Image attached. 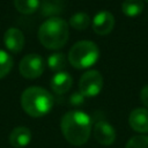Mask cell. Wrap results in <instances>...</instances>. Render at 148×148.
Segmentation results:
<instances>
[{"label":"cell","mask_w":148,"mask_h":148,"mask_svg":"<svg viewBox=\"0 0 148 148\" xmlns=\"http://www.w3.org/2000/svg\"><path fill=\"white\" fill-rule=\"evenodd\" d=\"M64 138L74 146L84 145L91 132L90 117L80 110H73L65 113L60 123Z\"/></svg>","instance_id":"6da1fadb"},{"label":"cell","mask_w":148,"mask_h":148,"mask_svg":"<svg viewBox=\"0 0 148 148\" xmlns=\"http://www.w3.org/2000/svg\"><path fill=\"white\" fill-rule=\"evenodd\" d=\"M68 23L60 17H50L38 29V39L43 46L50 50L61 49L68 40Z\"/></svg>","instance_id":"7a4b0ae2"},{"label":"cell","mask_w":148,"mask_h":148,"mask_svg":"<svg viewBox=\"0 0 148 148\" xmlns=\"http://www.w3.org/2000/svg\"><path fill=\"white\" fill-rule=\"evenodd\" d=\"M53 103L54 98L52 94L42 87H29L21 96V105L31 117H43L47 114Z\"/></svg>","instance_id":"3957f363"},{"label":"cell","mask_w":148,"mask_h":148,"mask_svg":"<svg viewBox=\"0 0 148 148\" xmlns=\"http://www.w3.org/2000/svg\"><path fill=\"white\" fill-rule=\"evenodd\" d=\"M99 49L91 40H79L68 52V61L76 69L89 68L97 62Z\"/></svg>","instance_id":"277c9868"},{"label":"cell","mask_w":148,"mask_h":148,"mask_svg":"<svg viewBox=\"0 0 148 148\" xmlns=\"http://www.w3.org/2000/svg\"><path fill=\"white\" fill-rule=\"evenodd\" d=\"M103 88V76L98 71L89 69L82 74L79 81V90L84 97L97 96Z\"/></svg>","instance_id":"5b68a950"},{"label":"cell","mask_w":148,"mask_h":148,"mask_svg":"<svg viewBox=\"0 0 148 148\" xmlns=\"http://www.w3.org/2000/svg\"><path fill=\"white\" fill-rule=\"evenodd\" d=\"M18 69L23 77L34 80L43 74L45 69V61L39 54L30 53L22 58L18 65Z\"/></svg>","instance_id":"8992f818"},{"label":"cell","mask_w":148,"mask_h":148,"mask_svg":"<svg viewBox=\"0 0 148 148\" xmlns=\"http://www.w3.org/2000/svg\"><path fill=\"white\" fill-rule=\"evenodd\" d=\"M91 24L97 35H109L114 27V16L108 10H101L94 16Z\"/></svg>","instance_id":"52a82bcc"},{"label":"cell","mask_w":148,"mask_h":148,"mask_svg":"<svg viewBox=\"0 0 148 148\" xmlns=\"http://www.w3.org/2000/svg\"><path fill=\"white\" fill-rule=\"evenodd\" d=\"M92 132H94V136L97 140V142L103 146H110L116 140V130L110 123L105 120L97 121L94 125Z\"/></svg>","instance_id":"ba28073f"},{"label":"cell","mask_w":148,"mask_h":148,"mask_svg":"<svg viewBox=\"0 0 148 148\" xmlns=\"http://www.w3.org/2000/svg\"><path fill=\"white\" fill-rule=\"evenodd\" d=\"M128 124L131 128L140 134L148 133V109L136 108L128 117Z\"/></svg>","instance_id":"9c48e42d"},{"label":"cell","mask_w":148,"mask_h":148,"mask_svg":"<svg viewBox=\"0 0 148 148\" xmlns=\"http://www.w3.org/2000/svg\"><path fill=\"white\" fill-rule=\"evenodd\" d=\"M3 43L7 50L13 53H18L24 46V35L17 28H9L3 35Z\"/></svg>","instance_id":"30bf717a"},{"label":"cell","mask_w":148,"mask_h":148,"mask_svg":"<svg viewBox=\"0 0 148 148\" xmlns=\"http://www.w3.org/2000/svg\"><path fill=\"white\" fill-rule=\"evenodd\" d=\"M50 84H51L52 90H53L56 94L61 95V94L67 92V91L71 89V87H72V84H73V79H72V76H71L67 72L61 71V72L56 73V74L52 76Z\"/></svg>","instance_id":"8fae6325"},{"label":"cell","mask_w":148,"mask_h":148,"mask_svg":"<svg viewBox=\"0 0 148 148\" xmlns=\"http://www.w3.org/2000/svg\"><path fill=\"white\" fill-rule=\"evenodd\" d=\"M9 143L10 146L15 147V148H22V147H25L30 143V140H31V132L28 127H24V126H18V127H15L10 134H9Z\"/></svg>","instance_id":"7c38bea8"},{"label":"cell","mask_w":148,"mask_h":148,"mask_svg":"<svg viewBox=\"0 0 148 148\" xmlns=\"http://www.w3.org/2000/svg\"><path fill=\"white\" fill-rule=\"evenodd\" d=\"M40 6V13L43 16L57 17V15L61 14L65 8L64 0H43Z\"/></svg>","instance_id":"4fadbf2b"},{"label":"cell","mask_w":148,"mask_h":148,"mask_svg":"<svg viewBox=\"0 0 148 148\" xmlns=\"http://www.w3.org/2000/svg\"><path fill=\"white\" fill-rule=\"evenodd\" d=\"M145 5L142 0H124L121 3V12L128 17H136L143 12Z\"/></svg>","instance_id":"5bb4252c"},{"label":"cell","mask_w":148,"mask_h":148,"mask_svg":"<svg viewBox=\"0 0 148 148\" xmlns=\"http://www.w3.org/2000/svg\"><path fill=\"white\" fill-rule=\"evenodd\" d=\"M47 67L52 71V72H61L62 69H65L66 64H67V59L65 57L64 53L61 52H54L52 54L49 56L47 60H46Z\"/></svg>","instance_id":"9a60e30c"},{"label":"cell","mask_w":148,"mask_h":148,"mask_svg":"<svg viewBox=\"0 0 148 148\" xmlns=\"http://www.w3.org/2000/svg\"><path fill=\"white\" fill-rule=\"evenodd\" d=\"M90 24V17L84 12H77L69 18V25L76 30H83Z\"/></svg>","instance_id":"2e32d148"},{"label":"cell","mask_w":148,"mask_h":148,"mask_svg":"<svg viewBox=\"0 0 148 148\" xmlns=\"http://www.w3.org/2000/svg\"><path fill=\"white\" fill-rule=\"evenodd\" d=\"M39 0H14L15 8L22 14H32L39 7Z\"/></svg>","instance_id":"e0dca14e"},{"label":"cell","mask_w":148,"mask_h":148,"mask_svg":"<svg viewBox=\"0 0 148 148\" xmlns=\"http://www.w3.org/2000/svg\"><path fill=\"white\" fill-rule=\"evenodd\" d=\"M13 67L12 57L3 50H0V79L5 77Z\"/></svg>","instance_id":"ac0fdd59"},{"label":"cell","mask_w":148,"mask_h":148,"mask_svg":"<svg viewBox=\"0 0 148 148\" xmlns=\"http://www.w3.org/2000/svg\"><path fill=\"white\" fill-rule=\"evenodd\" d=\"M125 148H148V135L139 134L132 136L127 141Z\"/></svg>","instance_id":"d6986e66"},{"label":"cell","mask_w":148,"mask_h":148,"mask_svg":"<svg viewBox=\"0 0 148 148\" xmlns=\"http://www.w3.org/2000/svg\"><path fill=\"white\" fill-rule=\"evenodd\" d=\"M84 102V96L79 91V92H74L72 96H71V103L74 104V105H80Z\"/></svg>","instance_id":"ffe728a7"},{"label":"cell","mask_w":148,"mask_h":148,"mask_svg":"<svg viewBox=\"0 0 148 148\" xmlns=\"http://www.w3.org/2000/svg\"><path fill=\"white\" fill-rule=\"evenodd\" d=\"M140 99L143 103V105L148 108V84L142 87V89L140 91Z\"/></svg>","instance_id":"44dd1931"},{"label":"cell","mask_w":148,"mask_h":148,"mask_svg":"<svg viewBox=\"0 0 148 148\" xmlns=\"http://www.w3.org/2000/svg\"><path fill=\"white\" fill-rule=\"evenodd\" d=\"M146 1H147V2H148V0H146Z\"/></svg>","instance_id":"7402d4cb"}]
</instances>
